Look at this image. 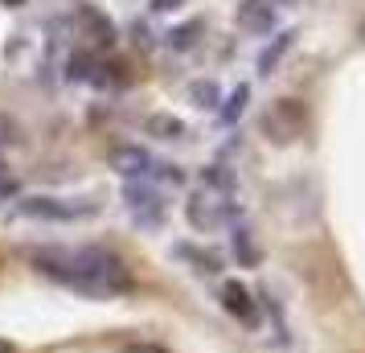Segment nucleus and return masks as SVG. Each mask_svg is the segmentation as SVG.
<instances>
[{"instance_id":"3","label":"nucleus","mask_w":365,"mask_h":353,"mask_svg":"<svg viewBox=\"0 0 365 353\" xmlns=\"http://www.w3.org/2000/svg\"><path fill=\"white\" fill-rule=\"evenodd\" d=\"M304 123H308V111H304L296 99H279L263 119V128L275 135V140H296V135L304 132Z\"/></svg>"},{"instance_id":"13","label":"nucleus","mask_w":365,"mask_h":353,"mask_svg":"<svg viewBox=\"0 0 365 353\" xmlns=\"http://www.w3.org/2000/svg\"><path fill=\"white\" fill-rule=\"evenodd\" d=\"M189 99H193V107H217L222 103V91H217L214 78H205V83L189 86Z\"/></svg>"},{"instance_id":"7","label":"nucleus","mask_w":365,"mask_h":353,"mask_svg":"<svg viewBox=\"0 0 365 353\" xmlns=\"http://www.w3.org/2000/svg\"><path fill=\"white\" fill-rule=\"evenodd\" d=\"M74 17H78V25H83L95 41H103V46H111V41H115V25H111V17L99 13L95 4H78V9H74Z\"/></svg>"},{"instance_id":"17","label":"nucleus","mask_w":365,"mask_h":353,"mask_svg":"<svg viewBox=\"0 0 365 353\" xmlns=\"http://www.w3.org/2000/svg\"><path fill=\"white\" fill-rule=\"evenodd\" d=\"M234 255H238L242 263H255V259H259V251H255V242H250L247 230H234Z\"/></svg>"},{"instance_id":"5","label":"nucleus","mask_w":365,"mask_h":353,"mask_svg":"<svg viewBox=\"0 0 365 353\" xmlns=\"http://www.w3.org/2000/svg\"><path fill=\"white\" fill-rule=\"evenodd\" d=\"M123 198H128V210H132V218L140 222V226H156L160 214H165V205H160V198H156V189H148V185H128L123 189Z\"/></svg>"},{"instance_id":"11","label":"nucleus","mask_w":365,"mask_h":353,"mask_svg":"<svg viewBox=\"0 0 365 353\" xmlns=\"http://www.w3.org/2000/svg\"><path fill=\"white\" fill-rule=\"evenodd\" d=\"M201 185L205 189H222V193H234V173L226 165H210V168H201Z\"/></svg>"},{"instance_id":"20","label":"nucleus","mask_w":365,"mask_h":353,"mask_svg":"<svg viewBox=\"0 0 365 353\" xmlns=\"http://www.w3.org/2000/svg\"><path fill=\"white\" fill-rule=\"evenodd\" d=\"M0 4H9V9H17V4H25V0H0Z\"/></svg>"},{"instance_id":"22","label":"nucleus","mask_w":365,"mask_h":353,"mask_svg":"<svg viewBox=\"0 0 365 353\" xmlns=\"http://www.w3.org/2000/svg\"><path fill=\"white\" fill-rule=\"evenodd\" d=\"M283 4H299V0H283Z\"/></svg>"},{"instance_id":"15","label":"nucleus","mask_w":365,"mask_h":353,"mask_svg":"<svg viewBox=\"0 0 365 353\" xmlns=\"http://www.w3.org/2000/svg\"><path fill=\"white\" fill-rule=\"evenodd\" d=\"M247 99H250V86L242 83L230 99H226V107H222V123H234V119L242 116V111H247Z\"/></svg>"},{"instance_id":"12","label":"nucleus","mask_w":365,"mask_h":353,"mask_svg":"<svg viewBox=\"0 0 365 353\" xmlns=\"http://www.w3.org/2000/svg\"><path fill=\"white\" fill-rule=\"evenodd\" d=\"M148 132L156 135V140H181L185 123H181V119H173V116H152L148 119Z\"/></svg>"},{"instance_id":"8","label":"nucleus","mask_w":365,"mask_h":353,"mask_svg":"<svg viewBox=\"0 0 365 353\" xmlns=\"http://www.w3.org/2000/svg\"><path fill=\"white\" fill-rule=\"evenodd\" d=\"M238 25L250 29V34H271V25H275V4H267V0H247V4L238 9Z\"/></svg>"},{"instance_id":"21","label":"nucleus","mask_w":365,"mask_h":353,"mask_svg":"<svg viewBox=\"0 0 365 353\" xmlns=\"http://www.w3.org/2000/svg\"><path fill=\"white\" fill-rule=\"evenodd\" d=\"M361 41H365V17H361Z\"/></svg>"},{"instance_id":"10","label":"nucleus","mask_w":365,"mask_h":353,"mask_svg":"<svg viewBox=\"0 0 365 353\" xmlns=\"http://www.w3.org/2000/svg\"><path fill=\"white\" fill-rule=\"evenodd\" d=\"M292 41H296V34H292V29H283V34L275 37V46H267V50L259 53V74H271V70L279 66V58L292 50Z\"/></svg>"},{"instance_id":"18","label":"nucleus","mask_w":365,"mask_h":353,"mask_svg":"<svg viewBox=\"0 0 365 353\" xmlns=\"http://www.w3.org/2000/svg\"><path fill=\"white\" fill-rule=\"evenodd\" d=\"M156 168H160V177H165V181H173V185H181V181H185V173L177 165H156Z\"/></svg>"},{"instance_id":"14","label":"nucleus","mask_w":365,"mask_h":353,"mask_svg":"<svg viewBox=\"0 0 365 353\" xmlns=\"http://www.w3.org/2000/svg\"><path fill=\"white\" fill-rule=\"evenodd\" d=\"M66 78H70V83H95V58H86V53H74V58H70Z\"/></svg>"},{"instance_id":"16","label":"nucleus","mask_w":365,"mask_h":353,"mask_svg":"<svg viewBox=\"0 0 365 353\" xmlns=\"http://www.w3.org/2000/svg\"><path fill=\"white\" fill-rule=\"evenodd\" d=\"M197 34H201V21H189V25H181V29L168 34V46H173V50H189V46L197 41Z\"/></svg>"},{"instance_id":"19","label":"nucleus","mask_w":365,"mask_h":353,"mask_svg":"<svg viewBox=\"0 0 365 353\" xmlns=\"http://www.w3.org/2000/svg\"><path fill=\"white\" fill-rule=\"evenodd\" d=\"M185 0H152V9H156V13H173V9H181Z\"/></svg>"},{"instance_id":"1","label":"nucleus","mask_w":365,"mask_h":353,"mask_svg":"<svg viewBox=\"0 0 365 353\" xmlns=\"http://www.w3.org/2000/svg\"><path fill=\"white\" fill-rule=\"evenodd\" d=\"M34 267L58 280L62 287H74L86 296L132 292V271L123 267L119 255L103 251V247H46L34 255Z\"/></svg>"},{"instance_id":"6","label":"nucleus","mask_w":365,"mask_h":353,"mask_svg":"<svg viewBox=\"0 0 365 353\" xmlns=\"http://www.w3.org/2000/svg\"><path fill=\"white\" fill-rule=\"evenodd\" d=\"M222 308H226L230 317H238L247 329L259 324V308H255V300H250V292L242 284H226L222 287Z\"/></svg>"},{"instance_id":"2","label":"nucleus","mask_w":365,"mask_h":353,"mask_svg":"<svg viewBox=\"0 0 365 353\" xmlns=\"http://www.w3.org/2000/svg\"><path fill=\"white\" fill-rule=\"evenodd\" d=\"M189 222L197 226V230H217L222 222L234 218V193H222V189H205L201 185L193 198H189Z\"/></svg>"},{"instance_id":"4","label":"nucleus","mask_w":365,"mask_h":353,"mask_svg":"<svg viewBox=\"0 0 365 353\" xmlns=\"http://www.w3.org/2000/svg\"><path fill=\"white\" fill-rule=\"evenodd\" d=\"M21 210L29 218H53V222H74V218H91L95 205H74V202H62V198H25Z\"/></svg>"},{"instance_id":"9","label":"nucleus","mask_w":365,"mask_h":353,"mask_svg":"<svg viewBox=\"0 0 365 353\" xmlns=\"http://www.w3.org/2000/svg\"><path fill=\"white\" fill-rule=\"evenodd\" d=\"M111 165H115V173H123V177H148L152 173V156L144 148L128 144V148L111 152Z\"/></svg>"}]
</instances>
